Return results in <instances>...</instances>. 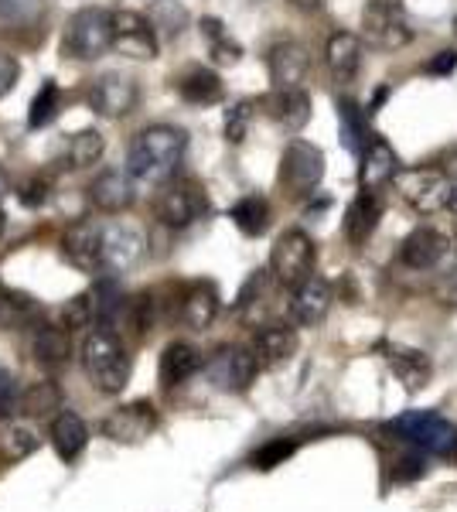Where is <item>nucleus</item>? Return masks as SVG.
Listing matches in <instances>:
<instances>
[{
    "label": "nucleus",
    "instance_id": "obj_50",
    "mask_svg": "<svg viewBox=\"0 0 457 512\" xmlns=\"http://www.w3.org/2000/svg\"><path fill=\"white\" fill-rule=\"evenodd\" d=\"M4 192H7V175L0 171V195H4Z\"/></svg>",
    "mask_w": 457,
    "mask_h": 512
},
{
    "label": "nucleus",
    "instance_id": "obj_12",
    "mask_svg": "<svg viewBox=\"0 0 457 512\" xmlns=\"http://www.w3.org/2000/svg\"><path fill=\"white\" fill-rule=\"evenodd\" d=\"M144 229H137L134 222H110L99 236V253H103L106 270H130L144 256Z\"/></svg>",
    "mask_w": 457,
    "mask_h": 512
},
{
    "label": "nucleus",
    "instance_id": "obj_47",
    "mask_svg": "<svg viewBox=\"0 0 457 512\" xmlns=\"http://www.w3.org/2000/svg\"><path fill=\"white\" fill-rule=\"evenodd\" d=\"M437 294H440V301H444V304H454V308H457V263L447 270L444 277H440Z\"/></svg>",
    "mask_w": 457,
    "mask_h": 512
},
{
    "label": "nucleus",
    "instance_id": "obj_30",
    "mask_svg": "<svg viewBox=\"0 0 457 512\" xmlns=\"http://www.w3.org/2000/svg\"><path fill=\"white\" fill-rule=\"evenodd\" d=\"M31 352H35V362L45 369H62L69 362V332L55 325H41L35 328V338H31Z\"/></svg>",
    "mask_w": 457,
    "mask_h": 512
},
{
    "label": "nucleus",
    "instance_id": "obj_34",
    "mask_svg": "<svg viewBox=\"0 0 457 512\" xmlns=\"http://www.w3.org/2000/svg\"><path fill=\"white\" fill-rule=\"evenodd\" d=\"M202 35L209 38V52L215 65H236L243 59V48H239L236 38H229L226 24L219 18H202Z\"/></svg>",
    "mask_w": 457,
    "mask_h": 512
},
{
    "label": "nucleus",
    "instance_id": "obj_46",
    "mask_svg": "<svg viewBox=\"0 0 457 512\" xmlns=\"http://www.w3.org/2000/svg\"><path fill=\"white\" fill-rule=\"evenodd\" d=\"M14 403H18V386H14V379L0 369V414H7Z\"/></svg>",
    "mask_w": 457,
    "mask_h": 512
},
{
    "label": "nucleus",
    "instance_id": "obj_3",
    "mask_svg": "<svg viewBox=\"0 0 457 512\" xmlns=\"http://www.w3.org/2000/svg\"><path fill=\"white\" fill-rule=\"evenodd\" d=\"M396 441L410 444L420 454H454L457 451V427L437 410H410L389 424Z\"/></svg>",
    "mask_w": 457,
    "mask_h": 512
},
{
    "label": "nucleus",
    "instance_id": "obj_11",
    "mask_svg": "<svg viewBox=\"0 0 457 512\" xmlns=\"http://www.w3.org/2000/svg\"><path fill=\"white\" fill-rule=\"evenodd\" d=\"M110 48H116L120 55L137 62H151L157 59V35L151 28V21L137 11H116L113 14V41Z\"/></svg>",
    "mask_w": 457,
    "mask_h": 512
},
{
    "label": "nucleus",
    "instance_id": "obj_17",
    "mask_svg": "<svg viewBox=\"0 0 457 512\" xmlns=\"http://www.w3.org/2000/svg\"><path fill=\"white\" fill-rule=\"evenodd\" d=\"M267 69L273 89L301 86L307 79V69H311V55H307L301 41H277L267 52Z\"/></svg>",
    "mask_w": 457,
    "mask_h": 512
},
{
    "label": "nucleus",
    "instance_id": "obj_10",
    "mask_svg": "<svg viewBox=\"0 0 457 512\" xmlns=\"http://www.w3.org/2000/svg\"><path fill=\"white\" fill-rule=\"evenodd\" d=\"M256 373H260L256 359L249 355V349H239V345H226L205 362V376L222 393H246Z\"/></svg>",
    "mask_w": 457,
    "mask_h": 512
},
{
    "label": "nucleus",
    "instance_id": "obj_22",
    "mask_svg": "<svg viewBox=\"0 0 457 512\" xmlns=\"http://www.w3.org/2000/svg\"><path fill=\"white\" fill-rule=\"evenodd\" d=\"M396 171H400V158H396L393 147H389L382 137L369 140V147L362 151V171H359L362 192H376V188H386L389 181L396 178Z\"/></svg>",
    "mask_w": 457,
    "mask_h": 512
},
{
    "label": "nucleus",
    "instance_id": "obj_33",
    "mask_svg": "<svg viewBox=\"0 0 457 512\" xmlns=\"http://www.w3.org/2000/svg\"><path fill=\"white\" fill-rule=\"evenodd\" d=\"M106 151V140L99 130H79V134L69 137V144H65V164L69 168H89V164H96L103 158Z\"/></svg>",
    "mask_w": 457,
    "mask_h": 512
},
{
    "label": "nucleus",
    "instance_id": "obj_37",
    "mask_svg": "<svg viewBox=\"0 0 457 512\" xmlns=\"http://www.w3.org/2000/svg\"><path fill=\"white\" fill-rule=\"evenodd\" d=\"M294 451H297V441H290V437H273V441H267L263 448L253 451L249 465L260 468V472H273V468L284 465L287 458H294Z\"/></svg>",
    "mask_w": 457,
    "mask_h": 512
},
{
    "label": "nucleus",
    "instance_id": "obj_43",
    "mask_svg": "<svg viewBox=\"0 0 457 512\" xmlns=\"http://www.w3.org/2000/svg\"><path fill=\"white\" fill-rule=\"evenodd\" d=\"M48 192H52V181H48L45 175H38V178H31V181H24V188H21V202L24 205H41L48 198Z\"/></svg>",
    "mask_w": 457,
    "mask_h": 512
},
{
    "label": "nucleus",
    "instance_id": "obj_5",
    "mask_svg": "<svg viewBox=\"0 0 457 512\" xmlns=\"http://www.w3.org/2000/svg\"><path fill=\"white\" fill-rule=\"evenodd\" d=\"M110 41H113V14L103 11V7H82L65 24L62 52L79 62H96L99 55L110 52Z\"/></svg>",
    "mask_w": 457,
    "mask_h": 512
},
{
    "label": "nucleus",
    "instance_id": "obj_38",
    "mask_svg": "<svg viewBox=\"0 0 457 512\" xmlns=\"http://www.w3.org/2000/svg\"><path fill=\"white\" fill-rule=\"evenodd\" d=\"M96 321V301H93V291L89 294H76L72 301H65L62 308V328L65 332H82Z\"/></svg>",
    "mask_w": 457,
    "mask_h": 512
},
{
    "label": "nucleus",
    "instance_id": "obj_13",
    "mask_svg": "<svg viewBox=\"0 0 457 512\" xmlns=\"http://www.w3.org/2000/svg\"><path fill=\"white\" fill-rule=\"evenodd\" d=\"M137 99H140L137 82L123 76V72H106V76H99L89 86V106H93L99 117H110V120L127 117L137 106Z\"/></svg>",
    "mask_w": 457,
    "mask_h": 512
},
{
    "label": "nucleus",
    "instance_id": "obj_45",
    "mask_svg": "<svg viewBox=\"0 0 457 512\" xmlns=\"http://www.w3.org/2000/svg\"><path fill=\"white\" fill-rule=\"evenodd\" d=\"M423 472H427V461H423L420 451H410L406 458L400 461V468H396V478H420Z\"/></svg>",
    "mask_w": 457,
    "mask_h": 512
},
{
    "label": "nucleus",
    "instance_id": "obj_32",
    "mask_svg": "<svg viewBox=\"0 0 457 512\" xmlns=\"http://www.w3.org/2000/svg\"><path fill=\"white\" fill-rule=\"evenodd\" d=\"M229 219L236 222L239 233L246 236H263L270 229V202L263 195H246L232 205Z\"/></svg>",
    "mask_w": 457,
    "mask_h": 512
},
{
    "label": "nucleus",
    "instance_id": "obj_4",
    "mask_svg": "<svg viewBox=\"0 0 457 512\" xmlns=\"http://www.w3.org/2000/svg\"><path fill=\"white\" fill-rule=\"evenodd\" d=\"M393 188L413 212H420V216L447 212L451 195H454V181L447 178V171H437V168H400L393 178Z\"/></svg>",
    "mask_w": 457,
    "mask_h": 512
},
{
    "label": "nucleus",
    "instance_id": "obj_27",
    "mask_svg": "<svg viewBox=\"0 0 457 512\" xmlns=\"http://www.w3.org/2000/svg\"><path fill=\"white\" fill-rule=\"evenodd\" d=\"M379 219H382V205L376 192L355 195V202L348 205V212H345V239L352 246H365V239L376 233Z\"/></svg>",
    "mask_w": 457,
    "mask_h": 512
},
{
    "label": "nucleus",
    "instance_id": "obj_25",
    "mask_svg": "<svg viewBox=\"0 0 457 512\" xmlns=\"http://www.w3.org/2000/svg\"><path fill=\"white\" fill-rule=\"evenodd\" d=\"M41 448V434L28 417H4L0 420V458L24 461Z\"/></svg>",
    "mask_w": 457,
    "mask_h": 512
},
{
    "label": "nucleus",
    "instance_id": "obj_29",
    "mask_svg": "<svg viewBox=\"0 0 457 512\" xmlns=\"http://www.w3.org/2000/svg\"><path fill=\"white\" fill-rule=\"evenodd\" d=\"M86 444H89V431H86V424L76 417V414H58L55 417V424H52V448L58 458L65 461V465H72V461L79 458L82 451H86Z\"/></svg>",
    "mask_w": 457,
    "mask_h": 512
},
{
    "label": "nucleus",
    "instance_id": "obj_9",
    "mask_svg": "<svg viewBox=\"0 0 457 512\" xmlns=\"http://www.w3.org/2000/svg\"><path fill=\"white\" fill-rule=\"evenodd\" d=\"M270 274L277 284L297 287L301 280L314 274V239L301 233V229H290L273 243L270 250Z\"/></svg>",
    "mask_w": 457,
    "mask_h": 512
},
{
    "label": "nucleus",
    "instance_id": "obj_2",
    "mask_svg": "<svg viewBox=\"0 0 457 512\" xmlns=\"http://www.w3.org/2000/svg\"><path fill=\"white\" fill-rule=\"evenodd\" d=\"M82 366H86L89 379L96 383V390L103 393H120L130 383V355L123 349V342L106 328H93L82 342Z\"/></svg>",
    "mask_w": 457,
    "mask_h": 512
},
{
    "label": "nucleus",
    "instance_id": "obj_24",
    "mask_svg": "<svg viewBox=\"0 0 457 512\" xmlns=\"http://www.w3.org/2000/svg\"><path fill=\"white\" fill-rule=\"evenodd\" d=\"M386 362H389V369H393V376L400 379L410 393L423 390V386L430 383V373H434L427 352L410 349V345H386Z\"/></svg>",
    "mask_w": 457,
    "mask_h": 512
},
{
    "label": "nucleus",
    "instance_id": "obj_6",
    "mask_svg": "<svg viewBox=\"0 0 457 512\" xmlns=\"http://www.w3.org/2000/svg\"><path fill=\"white\" fill-rule=\"evenodd\" d=\"M413 21L396 0H369L362 11V38L379 52H396V48L413 41Z\"/></svg>",
    "mask_w": 457,
    "mask_h": 512
},
{
    "label": "nucleus",
    "instance_id": "obj_1",
    "mask_svg": "<svg viewBox=\"0 0 457 512\" xmlns=\"http://www.w3.org/2000/svg\"><path fill=\"white\" fill-rule=\"evenodd\" d=\"M188 151V134L181 127H171V123H154V127H144L134 137L127 151V171L134 181H144V185H164V181L174 178V171L181 168Z\"/></svg>",
    "mask_w": 457,
    "mask_h": 512
},
{
    "label": "nucleus",
    "instance_id": "obj_26",
    "mask_svg": "<svg viewBox=\"0 0 457 512\" xmlns=\"http://www.w3.org/2000/svg\"><path fill=\"white\" fill-rule=\"evenodd\" d=\"M215 315H219V291H215L212 284H191L188 294L181 297V325L185 328H195V332H205V328L212 325Z\"/></svg>",
    "mask_w": 457,
    "mask_h": 512
},
{
    "label": "nucleus",
    "instance_id": "obj_21",
    "mask_svg": "<svg viewBox=\"0 0 457 512\" xmlns=\"http://www.w3.org/2000/svg\"><path fill=\"white\" fill-rule=\"evenodd\" d=\"M263 110H267V117L277 120L284 130H294L297 134V130L311 120V96H307L301 86L273 89V93L263 99Z\"/></svg>",
    "mask_w": 457,
    "mask_h": 512
},
{
    "label": "nucleus",
    "instance_id": "obj_18",
    "mask_svg": "<svg viewBox=\"0 0 457 512\" xmlns=\"http://www.w3.org/2000/svg\"><path fill=\"white\" fill-rule=\"evenodd\" d=\"M447 253H451V239L434 226L413 229V233L403 239V250H400L403 263L413 270H434L447 260Z\"/></svg>",
    "mask_w": 457,
    "mask_h": 512
},
{
    "label": "nucleus",
    "instance_id": "obj_19",
    "mask_svg": "<svg viewBox=\"0 0 457 512\" xmlns=\"http://www.w3.org/2000/svg\"><path fill=\"white\" fill-rule=\"evenodd\" d=\"M99 236L103 229L96 222H72L62 233V256L76 270H103V253H99Z\"/></svg>",
    "mask_w": 457,
    "mask_h": 512
},
{
    "label": "nucleus",
    "instance_id": "obj_40",
    "mask_svg": "<svg viewBox=\"0 0 457 512\" xmlns=\"http://www.w3.org/2000/svg\"><path fill=\"white\" fill-rule=\"evenodd\" d=\"M58 103H62V96H58V86L55 82H45V86L38 89L35 103H31V113H28V123L35 130L48 127L55 117H58Z\"/></svg>",
    "mask_w": 457,
    "mask_h": 512
},
{
    "label": "nucleus",
    "instance_id": "obj_31",
    "mask_svg": "<svg viewBox=\"0 0 457 512\" xmlns=\"http://www.w3.org/2000/svg\"><path fill=\"white\" fill-rule=\"evenodd\" d=\"M178 93L191 106H215L222 96H226V89H222V79L215 76L212 69H191L181 76Z\"/></svg>",
    "mask_w": 457,
    "mask_h": 512
},
{
    "label": "nucleus",
    "instance_id": "obj_51",
    "mask_svg": "<svg viewBox=\"0 0 457 512\" xmlns=\"http://www.w3.org/2000/svg\"><path fill=\"white\" fill-rule=\"evenodd\" d=\"M4 229H7V216H4V209H0V236H4Z\"/></svg>",
    "mask_w": 457,
    "mask_h": 512
},
{
    "label": "nucleus",
    "instance_id": "obj_28",
    "mask_svg": "<svg viewBox=\"0 0 457 512\" xmlns=\"http://www.w3.org/2000/svg\"><path fill=\"white\" fill-rule=\"evenodd\" d=\"M202 369V355H198L195 345L188 342H171L168 349L161 352V383L164 386H181L185 379H191Z\"/></svg>",
    "mask_w": 457,
    "mask_h": 512
},
{
    "label": "nucleus",
    "instance_id": "obj_15",
    "mask_svg": "<svg viewBox=\"0 0 457 512\" xmlns=\"http://www.w3.org/2000/svg\"><path fill=\"white\" fill-rule=\"evenodd\" d=\"M134 198H137L134 178L120 168L99 171V175L93 178V185H89V202H93V209L106 212V216H120V212H127L130 205H134Z\"/></svg>",
    "mask_w": 457,
    "mask_h": 512
},
{
    "label": "nucleus",
    "instance_id": "obj_36",
    "mask_svg": "<svg viewBox=\"0 0 457 512\" xmlns=\"http://www.w3.org/2000/svg\"><path fill=\"white\" fill-rule=\"evenodd\" d=\"M62 407V390H58L55 383H35V386H28V393L21 396V410L24 414H31V417H48V414H55V410Z\"/></svg>",
    "mask_w": 457,
    "mask_h": 512
},
{
    "label": "nucleus",
    "instance_id": "obj_48",
    "mask_svg": "<svg viewBox=\"0 0 457 512\" xmlns=\"http://www.w3.org/2000/svg\"><path fill=\"white\" fill-rule=\"evenodd\" d=\"M457 65V52H437V59L427 65L430 72H437V76H444V72H454Z\"/></svg>",
    "mask_w": 457,
    "mask_h": 512
},
{
    "label": "nucleus",
    "instance_id": "obj_49",
    "mask_svg": "<svg viewBox=\"0 0 457 512\" xmlns=\"http://www.w3.org/2000/svg\"><path fill=\"white\" fill-rule=\"evenodd\" d=\"M290 4H294L297 11H321L324 0H290Z\"/></svg>",
    "mask_w": 457,
    "mask_h": 512
},
{
    "label": "nucleus",
    "instance_id": "obj_14",
    "mask_svg": "<svg viewBox=\"0 0 457 512\" xmlns=\"http://www.w3.org/2000/svg\"><path fill=\"white\" fill-rule=\"evenodd\" d=\"M157 431V410L147 400L116 407L110 417L103 420V437L116 444H140Z\"/></svg>",
    "mask_w": 457,
    "mask_h": 512
},
{
    "label": "nucleus",
    "instance_id": "obj_8",
    "mask_svg": "<svg viewBox=\"0 0 457 512\" xmlns=\"http://www.w3.org/2000/svg\"><path fill=\"white\" fill-rule=\"evenodd\" d=\"M324 178V154L321 147L307 144V140H290L284 158H280V185L287 195L307 198L318 192Z\"/></svg>",
    "mask_w": 457,
    "mask_h": 512
},
{
    "label": "nucleus",
    "instance_id": "obj_39",
    "mask_svg": "<svg viewBox=\"0 0 457 512\" xmlns=\"http://www.w3.org/2000/svg\"><path fill=\"white\" fill-rule=\"evenodd\" d=\"M41 14H45L41 0H0V24H7V28L35 24Z\"/></svg>",
    "mask_w": 457,
    "mask_h": 512
},
{
    "label": "nucleus",
    "instance_id": "obj_20",
    "mask_svg": "<svg viewBox=\"0 0 457 512\" xmlns=\"http://www.w3.org/2000/svg\"><path fill=\"white\" fill-rule=\"evenodd\" d=\"M297 352V332L287 325H263L249 342V355L260 369H277L294 359Z\"/></svg>",
    "mask_w": 457,
    "mask_h": 512
},
{
    "label": "nucleus",
    "instance_id": "obj_53",
    "mask_svg": "<svg viewBox=\"0 0 457 512\" xmlns=\"http://www.w3.org/2000/svg\"><path fill=\"white\" fill-rule=\"evenodd\" d=\"M256 4H260V0H256Z\"/></svg>",
    "mask_w": 457,
    "mask_h": 512
},
{
    "label": "nucleus",
    "instance_id": "obj_16",
    "mask_svg": "<svg viewBox=\"0 0 457 512\" xmlns=\"http://www.w3.org/2000/svg\"><path fill=\"white\" fill-rule=\"evenodd\" d=\"M331 284L324 277H307L294 287V297H290V318L301 328H318L331 311Z\"/></svg>",
    "mask_w": 457,
    "mask_h": 512
},
{
    "label": "nucleus",
    "instance_id": "obj_42",
    "mask_svg": "<svg viewBox=\"0 0 457 512\" xmlns=\"http://www.w3.org/2000/svg\"><path fill=\"white\" fill-rule=\"evenodd\" d=\"M338 117L345 123L348 147H359V137H365V117L359 113V106H355L352 99H342V103H338Z\"/></svg>",
    "mask_w": 457,
    "mask_h": 512
},
{
    "label": "nucleus",
    "instance_id": "obj_41",
    "mask_svg": "<svg viewBox=\"0 0 457 512\" xmlns=\"http://www.w3.org/2000/svg\"><path fill=\"white\" fill-rule=\"evenodd\" d=\"M249 120H253V103H249V99H243V103H236L232 110H226V140L229 144H243Z\"/></svg>",
    "mask_w": 457,
    "mask_h": 512
},
{
    "label": "nucleus",
    "instance_id": "obj_44",
    "mask_svg": "<svg viewBox=\"0 0 457 512\" xmlns=\"http://www.w3.org/2000/svg\"><path fill=\"white\" fill-rule=\"evenodd\" d=\"M18 76H21L18 59H14V55H7V52H0V99L11 93L14 82H18Z\"/></svg>",
    "mask_w": 457,
    "mask_h": 512
},
{
    "label": "nucleus",
    "instance_id": "obj_23",
    "mask_svg": "<svg viewBox=\"0 0 457 512\" xmlns=\"http://www.w3.org/2000/svg\"><path fill=\"white\" fill-rule=\"evenodd\" d=\"M324 62L338 82H352L362 69V38L352 31H335L324 45Z\"/></svg>",
    "mask_w": 457,
    "mask_h": 512
},
{
    "label": "nucleus",
    "instance_id": "obj_52",
    "mask_svg": "<svg viewBox=\"0 0 457 512\" xmlns=\"http://www.w3.org/2000/svg\"><path fill=\"white\" fill-rule=\"evenodd\" d=\"M454 35H457V18H454Z\"/></svg>",
    "mask_w": 457,
    "mask_h": 512
},
{
    "label": "nucleus",
    "instance_id": "obj_35",
    "mask_svg": "<svg viewBox=\"0 0 457 512\" xmlns=\"http://www.w3.org/2000/svg\"><path fill=\"white\" fill-rule=\"evenodd\" d=\"M147 21H151L154 35L178 38L181 31L188 28V11L178 4V0H154V7H151V14H147Z\"/></svg>",
    "mask_w": 457,
    "mask_h": 512
},
{
    "label": "nucleus",
    "instance_id": "obj_7",
    "mask_svg": "<svg viewBox=\"0 0 457 512\" xmlns=\"http://www.w3.org/2000/svg\"><path fill=\"white\" fill-rule=\"evenodd\" d=\"M154 212L168 229H188L191 222H198L209 212V198H205V188L195 178H178L161 188Z\"/></svg>",
    "mask_w": 457,
    "mask_h": 512
}]
</instances>
